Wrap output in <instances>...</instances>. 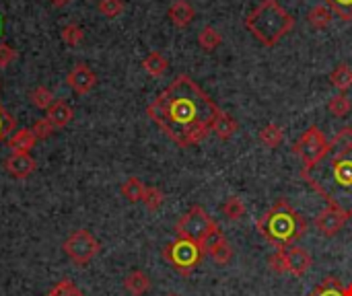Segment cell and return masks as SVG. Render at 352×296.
I'll return each instance as SVG.
<instances>
[{"mask_svg": "<svg viewBox=\"0 0 352 296\" xmlns=\"http://www.w3.org/2000/svg\"><path fill=\"white\" fill-rule=\"evenodd\" d=\"M287 266H289V274L301 278L311 270L314 260L309 251H305L303 247H287Z\"/></svg>", "mask_w": 352, "mask_h": 296, "instance_id": "4fadbf2b", "label": "cell"}, {"mask_svg": "<svg viewBox=\"0 0 352 296\" xmlns=\"http://www.w3.org/2000/svg\"><path fill=\"white\" fill-rule=\"evenodd\" d=\"M309 296H352V284L344 286L338 278L328 276L309 293Z\"/></svg>", "mask_w": 352, "mask_h": 296, "instance_id": "9a60e30c", "label": "cell"}, {"mask_svg": "<svg viewBox=\"0 0 352 296\" xmlns=\"http://www.w3.org/2000/svg\"><path fill=\"white\" fill-rule=\"evenodd\" d=\"M248 31L266 47L276 45L295 27V16L278 4V0H264L248 19Z\"/></svg>", "mask_w": 352, "mask_h": 296, "instance_id": "277c9868", "label": "cell"}, {"mask_svg": "<svg viewBox=\"0 0 352 296\" xmlns=\"http://www.w3.org/2000/svg\"><path fill=\"white\" fill-rule=\"evenodd\" d=\"M328 148H330V140L326 138V134L318 126H309L299 136V140L293 144V152L301 159L303 169H307V167L316 165L318 161H322L326 157Z\"/></svg>", "mask_w": 352, "mask_h": 296, "instance_id": "52a82bcc", "label": "cell"}, {"mask_svg": "<svg viewBox=\"0 0 352 296\" xmlns=\"http://www.w3.org/2000/svg\"><path fill=\"white\" fill-rule=\"evenodd\" d=\"M219 229V225L214 223V218L202 208V206H192L175 225V235L179 239H188L194 241L198 245L204 247L206 239Z\"/></svg>", "mask_w": 352, "mask_h": 296, "instance_id": "5b68a950", "label": "cell"}, {"mask_svg": "<svg viewBox=\"0 0 352 296\" xmlns=\"http://www.w3.org/2000/svg\"><path fill=\"white\" fill-rule=\"evenodd\" d=\"M144 190H146V185L138 179V177H128L124 183H122V187H120V192H122V196L130 202V204H136V202H142V196H144Z\"/></svg>", "mask_w": 352, "mask_h": 296, "instance_id": "44dd1931", "label": "cell"}, {"mask_svg": "<svg viewBox=\"0 0 352 296\" xmlns=\"http://www.w3.org/2000/svg\"><path fill=\"white\" fill-rule=\"evenodd\" d=\"M167 296H179V295H167Z\"/></svg>", "mask_w": 352, "mask_h": 296, "instance_id": "ab89813d", "label": "cell"}, {"mask_svg": "<svg viewBox=\"0 0 352 296\" xmlns=\"http://www.w3.org/2000/svg\"><path fill=\"white\" fill-rule=\"evenodd\" d=\"M167 66H169V62H167V58H165L161 52H151V54L142 60L144 72L151 74V76H155V78L163 76V74L167 72Z\"/></svg>", "mask_w": 352, "mask_h": 296, "instance_id": "d6986e66", "label": "cell"}, {"mask_svg": "<svg viewBox=\"0 0 352 296\" xmlns=\"http://www.w3.org/2000/svg\"><path fill=\"white\" fill-rule=\"evenodd\" d=\"M303 181L318 192L330 208L352 218V128H342L322 161L301 169Z\"/></svg>", "mask_w": 352, "mask_h": 296, "instance_id": "7a4b0ae2", "label": "cell"}, {"mask_svg": "<svg viewBox=\"0 0 352 296\" xmlns=\"http://www.w3.org/2000/svg\"><path fill=\"white\" fill-rule=\"evenodd\" d=\"M45 296H85V295L80 293V288H76V286H74V282H72V280L64 278V280H60L58 284H54V286H52V291H50Z\"/></svg>", "mask_w": 352, "mask_h": 296, "instance_id": "1f68e13d", "label": "cell"}, {"mask_svg": "<svg viewBox=\"0 0 352 296\" xmlns=\"http://www.w3.org/2000/svg\"><path fill=\"white\" fill-rule=\"evenodd\" d=\"M29 99H31V103L37 107V109H43V111H47L52 105H54V93L47 89V87H37V89H33V93L29 95Z\"/></svg>", "mask_w": 352, "mask_h": 296, "instance_id": "4316f807", "label": "cell"}, {"mask_svg": "<svg viewBox=\"0 0 352 296\" xmlns=\"http://www.w3.org/2000/svg\"><path fill=\"white\" fill-rule=\"evenodd\" d=\"M62 249L74 266H87L99 253V241L89 231L80 229L64 241Z\"/></svg>", "mask_w": 352, "mask_h": 296, "instance_id": "ba28073f", "label": "cell"}, {"mask_svg": "<svg viewBox=\"0 0 352 296\" xmlns=\"http://www.w3.org/2000/svg\"><path fill=\"white\" fill-rule=\"evenodd\" d=\"M4 169L14 179H25L35 171V159L29 152H10L4 159Z\"/></svg>", "mask_w": 352, "mask_h": 296, "instance_id": "7c38bea8", "label": "cell"}, {"mask_svg": "<svg viewBox=\"0 0 352 296\" xmlns=\"http://www.w3.org/2000/svg\"><path fill=\"white\" fill-rule=\"evenodd\" d=\"M54 124L47 119V117H41V119H37L35 124H33V128H31V132H33V136L37 138V140H45V138H50L52 134H54Z\"/></svg>", "mask_w": 352, "mask_h": 296, "instance_id": "d590c367", "label": "cell"}, {"mask_svg": "<svg viewBox=\"0 0 352 296\" xmlns=\"http://www.w3.org/2000/svg\"><path fill=\"white\" fill-rule=\"evenodd\" d=\"M146 113L167 138L188 148L208 138L221 109L188 74H179L148 103Z\"/></svg>", "mask_w": 352, "mask_h": 296, "instance_id": "6da1fadb", "label": "cell"}, {"mask_svg": "<svg viewBox=\"0 0 352 296\" xmlns=\"http://www.w3.org/2000/svg\"><path fill=\"white\" fill-rule=\"evenodd\" d=\"M204 255H206V251L202 245L188 241V239H179V237L173 243L165 245V249H163V258L182 276H190L200 266Z\"/></svg>", "mask_w": 352, "mask_h": 296, "instance_id": "8992f818", "label": "cell"}, {"mask_svg": "<svg viewBox=\"0 0 352 296\" xmlns=\"http://www.w3.org/2000/svg\"><path fill=\"white\" fill-rule=\"evenodd\" d=\"M16 58V49L8 43H0V68H6Z\"/></svg>", "mask_w": 352, "mask_h": 296, "instance_id": "8d00e7d4", "label": "cell"}, {"mask_svg": "<svg viewBox=\"0 0 352 296\" xmlns=\"http://www.w3.org/2000/svg\"><path fill=\"white\" fill-rule=\"evenodd\" d=\"M349 223V218L342 214V212H338V210H334V208H326V210H322L318 216H316V229L324 235V237H336L342 229H344V225Z\"/></svg>", "mask_w": 352, "mask_h": 296, "instance_id": "8fae6325", "label": "cell"}, {"mask_svg": "<svg viewBox=\"0 0 352 296\" xmlns=\"http://www.w3.org/2000/svg\"><path fill=\"white\" fill-rule=\"evenodd\" d=\"M334 19V12L326 6V4H318L307 12V21L311 23V27L316 29H326Z\"/></svg>", "mask_w": 352, "mask_h": 296, "instance_id": "603a6c76", "label": "cell"}, {"mask_svg": "<svg viewBox=\"0 0 352 296\" xmlns=\"http://www.w3.org/2000/svg\"><path fill=\"white\" fill-rule=\"evenodd\" d=\"M52 124H54V128L58 130V128H64V126H68L70 122H72V117H74V111H72V107L66 103V101H60V99H56L54 101V105L47 109V115H45Z\"/></svg>", "mask_w": 352, "mask_h": 296, "instance_id": "2e32d148", "label": "cell"}, {"mask_svg": "<svg viewBox=\"0 0 352 296\" xmlns=\"http://www.w3.org/2000/svg\"><path fill=\"white\" fill-rule=\"evenodd\" d=\"M268 268L276 274H289V266H287V247L276 249V253L268 260Z\"/></svg>", "mask_w": 352, "mask_h": 296, "instance_id": "d6a6232c", "label": "cell"}, {"mask_svg": "<svg viewBox=\"0 0 352 296\" xmlns=\"http://www.w3.org/2000/svg\"><path fill=\"white\" fill-rule=\"evenodd\" d=\"M212 132L217 134L219 140H229V138L237 132V122H235L229 113L221 111V113L217 115V119H214Z\"/></svg>", "mask_w": 352, "mask_h": 296, "instance_id": "ffe728a7", "label": "cell"}, {"mask_svg": "<svg viewBox=\"0 0 352 296\" xmlns=\"http://www.w3.org/2000/svg\"><path fill=\"white\" fill-rule=\"evenodd\" d=\"M60 35H62V41L68 43V45H78V43L82 41V37H85L82 29H80L78 25H74V23L62 27V33H60Z\"/></svg>", "mask_w": 352, "mask_h": 296, "instance_id": "e575fe53", "label": "cell"}, {"mask_svg": "<svg viewBox=\"0 0 352 296\" xmlns=\"http://www.w3.org/2000/svg\"><path fill=\"white\" fill-rule=\"evenodd\" d=\"M35 142H37V138H35V136H33V132H31V130H27V128L16 130V132L6 140V144H8L10 152H29V150L35 146Z\"/></svg>", "mask_w": 352, "mask_h": 296, "instance_id": "ac0fdd59", "label": "cell"}, {"mask_svg": "<svg viewBox=\"0 0 352 296\" xmlns=\"http://www.w3.org/2000/svg\"><path fill=\"white\" fill-rule=\"evenodd\" d=\"M66 82L68 87L76 93V95H87L93 91V87L97 84V76L95 72L87 66V64H76L68 76H66Z\"/></svg>", "mask_w": 352, "mask_h": 296, "instance_id": "30bf717a", "label": "cell"}, {"mask_svg": "<svg viewBox=\"0 0 352 296\" xmlns=\"http://www.w3.org/2000/svg\"><path fill=\"white\" fill-rule=\"evenodd\" d=\"M169 21L175 25V27H179V29H184V27H188L192 21H194V16H196V10H194V6L188 2V0H175L171 6H169Z\"/></svg>", "mask_w": 352, "mask_h": 296, "instance_id": "5bb4252c", "label": "cell"}, {"mask_svg": "<svg viewBox=\"0 0 352 296\" xmlns=\"http://www.w3.org/2000/svg\"><path fill=\"white\" fill-rule=\"evenodd\" d=\"M99 12L109 16V19H116L124 12V0H99L97 4Z\"/></svg>", "mask_w": 352, "mask_h": 296, "instance_id": "836d02e7", "label": "cell"}, {"mask_svg": "<svg viewBox=\"0 0 352 296\" xmlns=\"http://www.w3.org/2000/svg\"><path fill=\"white\" fill-rule=\"evenodd\" d=\"M66 2H70V0H52V4H54V6H64Z\"/></svg>", "mask_w": 352, "mask_h": 296, "instance_id": "74e56055", "label": "cell"}, {"mask_svg": "<svg viewBox=\"0 0 352 296\" xmlns=\"http://www.w3.org/2000/svg\"><path fill=\"white\" fill-rule=\"evenodd\" d=\"M198 43H200L202 49L214 52V49L223 43V35H221L212 25H206V27L198 33Z\"/></svg>", "mask_w": 352, "mask_h": 296, "instance_id": "d4e9b609", "label": "cell"}, {"mask_svg": "<svg viewBox=\"0 0 352 296\" xmlns=\"http://www.w3.org/2000/svg\"><path fill=\"white\" fill-rule=\"evenodd\" d=\"M330 82L334 89H338L340 93H346L352 87V68L349 64H338L332 74H330Z\"/></svg>", "mask_w": 352, "mask_h": 296, "instance_id": "7402d4cb", "label": "cell"}, {"mask_svg": "<svg viewBox=\"0 0 352 296\" xmlns=\"http://www.w3.org/2000/svg\"><path fill=\"white\" fill-rule=\"evenodd\" d=\"M165 202V194L159 190V187H146L144 190V196H142V204L151 210V212H157Z\"/></svg>", "mask_w": 352, "mask_h": 296, "instance_id": "f1b7e54d", "label": "cell"}, {"mask_svg": "<svg viewBox=\"0 0 352 296\" xmlns=\"http://www.w3.org/2000/svg\"><path fill=\"white\" fill-rule=\"evenodd\" d=\"M0 31H2V19H0Z\"/></svg>", "mask_w": 352, "mask_h": 296, "instance_id": "f35d334b", "label": "cell"}, {"mask_svg": "<svg viewBox=\"0 0 352 296\" xmlns=\"http://www.w3.org/2000/svg\"><path fill=\"white\" fill-rule=\"evenodd\" d=\"M245 212H248V208H245L243 200L237 198V196H229V198L225 200V204H223V214H225L229 220H233V223L241 220V218L245 216Z\"/></svg>", "mask_w": 352, "mask_h": 296, "instance_id": "484cf974", "label": "cell"}, {"mask_svg": "<svg viewBox=\"0 0 352 296\" xmlns=\"http://www.w3.org/2000/svg\"><path fill=\"white\" fill-rule=\"evenodd\" d=\"M124 291L132 296H144L151 291V278L142 270H134L126 276Z\"/></svg>", "mask_w": 352, "mask_h": 296, "instance_id": "e0dca14e", "label": "cell"}, {"mask_svg": "<svg viewBox=\"0 0 352 296\" xmlns=\"http://www.w3.org/2000/svg\"><path fill=\"white\" fill-rule=\"evenodd\" d=\"M283 138H285V132H283V128L278 124H268L260 132V142L266 148H278L280 142H283Z\"/></svg>", "mask_w": 352, "mask_h": 296, "instance_id": "cb8c5ba5", "label": "cell"}, {"mask_svg": "<svg viewBox=\"0 0 352 296\" xmlns=\"http://www.w3.org/2000/svg\"><path fill=\"white\" fill-rule=\"evenodd\" d=\"M204 251L206 255L212 258V262L217 266H229L231 260H233V249H231V243L227 241V237L221 233V229H217L204 243Z\"/></svg>", "mask_w": 352, "mask_h": 296, "instance_id": "9c48e42d", "label": "cell"}, {"mask_svg": "<svg viewBox=\"0 0 352 296\" xmlns=\"http://www.w3.org/2000/svg\"><path fill=\"white\" fill-rule=\"evenodd\" d=\"M326 6L342 21H352V0H324Z\"/></svg>", "mask_w": 352, "mask_h": 296, "instance_id": "4dcf8cb0", "label": "cell"}, {"mask_svg": "<svg viewBox=\"0 0 352 296\" xmlns=\"http://www.w3.org/2000/svg\"><path fill=\"white\" fill-rule=\"evenodd\" d=\"M14 128H16V119L0 105V144L14 134Z\"/></svg>", "mask_w": 352, "mask_h": 296, "instance_id": "f546056e", "label": "cell"}, {"mask_svg": "<svg viewBox=\"0 0 352 296\" xmlns=\"http://www.w3.org/2000/svg\"><path fill=\"white\" fill-rule=\"evenodd\" d=\"M258 233L276 249L291 247L307 233V223L303 214H299L287 200H278L266 214H262L256 223Z\"/></svg>", "mask_w": 352, "mask_h": 296, "instance_id": "3957f363", "label": "cell"}, {"mask_svg": "<svg viewBox=\"0 0 352 296\" xmlns=\"http://www.w3.org/2000/svg\"><path fill=\"white\" fill-rule=\"evenodd\" d=\"M351 109L352 103L346 95H336V97H332L330 103H328V111H330L332 115H336V117H346V115L351 113Z\"/></svg>", "mask_w": 352, "mask_h": 296, "instance_id": "83f0119b", "label": "cell"}]
</instances>
